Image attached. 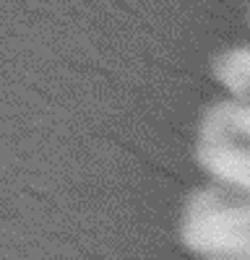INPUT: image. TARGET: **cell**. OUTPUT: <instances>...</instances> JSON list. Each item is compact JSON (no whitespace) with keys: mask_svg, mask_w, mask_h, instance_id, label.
Wrapping results in <instances>:
<instances>
[{"mask_svg":"<svg viewBox=\"0 0 250 260\" xmlns=\"http://www.w3.org/2000/svg\"><path fill=\"white\" fill-rule=\"evenodd\" d=\"M214 73L229 86L235 99L250 104V45L227 47L214 60Z\"/></svg>","mask_w":250,"mask_h":260,"instance_id":"cell-1","label":"cell"}]
</instances>
